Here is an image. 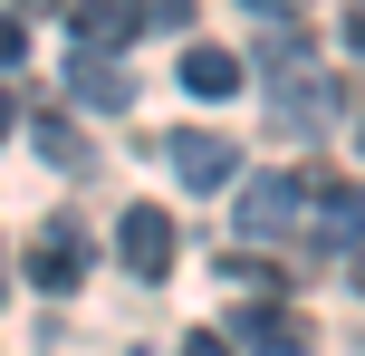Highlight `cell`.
<instances>
[{
    "label": "cell",
    "mask_w": 365,
    "mask_h": 356,
    "mask_svg": "<svg viewBox=\"0 0 365 356\" xmlns=\"http://www.w3.org/2000/svg\"><path fill=\"white\" fill-rule=\"evenodd\" d=\"M298 212H308V183H298V173H250V193H240V241H279Z\"/></svg>",
    "instance_id": "obj_1"
},
{
    "label": "cell",
    "mask_w": 365,
    "mask_h": 356,
    "mask_svg": "<svg viewBox=\"0 0 365 356\" xmlns=\"http://www.w3.org/2000/svg\"><path fill=\"white\" fill-rule=\"evenodd\" d=\"M29 280L48 289V299H68L77 280H87V231L58 212V222H38V241H29Z\"/></svg>",
    "instance_id": "obj_2"
},
{
    "label": "cell",
    "mask_w": 365,
    "mask_h": 356,
    "mask_svg": "<svg viewBox=\"0 0 365 356\" xmlns=\"http://www.w3.org/2000/svg\"><path fill=\"white\" fill-rule=\"evenodd\" d=\"M115 250H125V270H135V280H164V270L182 260V241H173V212L135 203L125 222H115Z\"/></svg>",
    "instance_id": "obj_3"
},
{
    "label": "cell",
    "mask_w": 365,
    "mask_h": 356,
    "mask_svg": "<svg viewBox=\"0 0 365 356\" xmlns=\"http://www.w3.org/2000/svg\"><path fill=\"white\" fill-rule=\"evenodd\" d=\"M164 164L182 173V183H192V193H221V183H231V173H240V145H231V135H173V145H164Z\"/></svg>",
    "instance_id": "obj_4"
},
{
    "label": "cell",
    "mask_w": 365,
    "mask_h": 356,
    "mask_svg": "<svg viewBox=\"0 0 365 356\" xmlns=\"http://www.w3.org/2000/svg\"><path fill=\"white\" fill-rule=\"evenodd\" d=\"M221 337H231V356H308V327L289 308H240Z\"/></svg>",
    "instance_id": "obj_5"
},
{
    "label": "cell",
    "mask_w": 365,
    "mask_h": 356,
    "mask_svg": "<svg viewBox=\"0 0 365 356\" xmlns=\"http://www.w3.org/2000/svg\"><path fill=\"white\" fill-rule=\"evenodd\" d=\"M308 212H317V241L356 250V231H365V193H356V183H336V173H317V183H308Z\"/></svg>",
    "instance_id": "obj_6"
},
{
    "label": "cell",
    "mask_w": 365,
    "mask_h": 356,
    "mask_svg": "<svg viewBox=\"0 0 365 356\" xmlns=\"http://www.w3.org/2000/svg\"><path fill=\"white\" fill-rule=\"evenodd\" d=\"M135 39V0H77V49L87 58H115Z\"/></svg>",
    "instance_id": "obj_7"
},
{
    "label": "cell",
    "mask_w": 365,
    "mask_h": 356,
    "mask_svg": "<svg viewBox=\"0 0 365 356\" xmlns=\"http://www.w3.org/2000/svg\"><path fill=\"white\" fill-rule=\"evenodd\" d=\"M68 96H77V106H125V68H115V58H87V49H77V68H68Z\"/></svg>",
    "instance_id": "obj_8"
},
{
    "label": "cell",
    "mask_w": 365,
    "mask_h": 356,
    "mask_svg": "<svg viewBox=\"0 0 365 356\" xmlns=\"http://www.w3.org/2000/svg\"><path fill=\"white\" fill-rule=\"evenodd\" d=\"M240 77H250V68H240L231 49H182V87H192V96H231Z\"/></svg>",
    "instance_id": "obj_9"
},
{
    "label": "cell",
    "mask_w": 365,
    "mask_h": 356,
    "mask_svg": "<svg viewBox=\"0 0 365 356\" xmlns=\"http://www.w3.org/2000/svg\"><path fill=\"white\" fill-rule=\"evenodd\" d=\"M38 145H48V154H58L68 173H87V164H96V145H87V135H68L58 116H38Z\"/></svg>",
    "instance_id": "obj_10"
},
{
    "label": "cell",
    "mask_w": 365,
    "mask_h": 356,
    "mask_svg": "<svg viewBox=\"0 0 365 356\" xmlns=\"http://www.w3.org/2000/svg\"><path fill=\"white\" fill-rule=\"evenodd\" d=\"M135 29H192V0H135Z\"/></svg>",
    "instance_id": "obj_11"
},
{
    "label": "cell",
    "mask_w": 365,
    "mask_h": 356,
    "mask_svg": "<svg viewBox=\"0 0 365 356\" xmlns=\"http://www.w3.org/2000/svg\"><path fill=\"white\" fill-rule=\"evenodd\" d=\"M19 58H29V29H19V19L0 10V68H19Z\"/></svg>",
    "instance_id": "obj_12"
},
{
    "label": "cell",
    "mask_w": 365,
    "mask_h": 356,
    "mask_svg": "<svg viewBox=\"0 0 365 356\" xmlns=\"http://www.w3.org/2000/svg\"><path fill=\"white\" fill-rule=\"evenodd\" d=\"M182 356H231V337H221V327H192V337H182Z\"/></svg>",
    "instance_id": "obj_13"
},
{
    "label": "cell",
    "mask_w": 365,
    "mask_h": 356,
    "mask_svg": "<svg viewBox=\"0 0 365 356\" xmlns=\"http://www.w3.org/2000/svg\"><path fill=\"white\" fill-rule=\"evenodd\" d=\"M346 39H356V58H365V0H356V10H346Z\"/></svg>",
    "instance_id": "obj_14"
},
{
    "label": "cell",
    "mask_w": 365,
    "mask_h": 356,
    "mask_svg": "<svg viewBox=\"0 0 365 356\" xmlns=\"http://www.w3.org/2000/svg\"><path fill=\"white\" fill-rule=\"evenodd\" d=\"M10 126H19V116H10V87H0V145H10Z\"/></svg>",
    "instance_id": "obj_15"
},
{
    "label": "cell",
    "mask_w": 365,
    "mask_h": 356,
    "mask_svg": "<svg viewBox=\"0 0 365 356\" xmlns=\"http://www.w3.org/2000/svg\"><path fill=\"white\" fill-rule=\"evenodd\" d=\"M29 10H58V0H10V19H29Z\"/></svg>",
    "instance_id": "obj_16"
},
{
    "label": "cell",
    "mask_w": 365,
    "mask_h": 356,
    "mask_svg": "<svg viewBox=\"0 0 365 356\" xmlns=\"http://www.w3.org/2000/svg\"><path fill=\"white\" fill-rule=\"evenodd\" d=\"M346 280H356V289H365V250H356V260H346Z\"/></svg>",
    "instance_id": "obj_17"
},
{
    "label": "cell",
    "mask_w": 365,
    "mask_h": 356,
    "mask_svg": "<svg viewBox=\"0 0 365 356\" xmlns=\"http://www.w3.org/2000/svg\"><path fill=\"white\" fill-rule=\"evenodd\" d=\"M259 10H298V0H259Z\"/></svg>",
    "instance_id": "obj_18"
},
{
    "label": "cell",
    "mask_w": 365,
    "mask_h": 356,
    "mask_svg": "<svg viewBox=\"0 0 365 356\" xmlns=\"http://www.w3.org/2000/svg\"><path fill=\"white\" fill-rule=\"evenodd\" d=\"M0 299H10V270H0Z\"/></svg>",
    "instance_id": "obj_19"
},
{
    "label": "cell",
    "mask_w": 365,
    "mask_h": 356,
    "mask_svg": "<svg viewBox=\"0 0 365 356\" xmlns=\"http://www.w3.org/2000/svg\"><path fill=\"white\" fill-rule=\"evenodd\" d=\"M356 145H365V116H356Z\"/></svg>",
    "instance_id": "obj_20"
}]
</instances>
